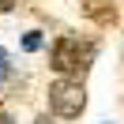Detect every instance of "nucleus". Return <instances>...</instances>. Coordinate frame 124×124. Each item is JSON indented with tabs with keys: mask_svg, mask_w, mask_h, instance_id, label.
<instances>
[{
	"mask_svg": "<svg viewBox=\"0 0 124 124\" xmlns=\"http://www.w3.org/2000/svg\"><path fill=\"white\" fill-rule=\"evenodd\" d=\"M8 79H11V56L0 49V83H8Z\"/></svg>",
	"mask_w": 124,
	"mask_h": 124,
	"instance_id": "nucleus-4",
	"label": "nucleus"
},
{
	"mask_svg": "<svg viewBox=\"0 0 124 124\" xmlns=\"http://www.w3.org/2000/svg\"><path fill=\"white\" fill-rule=\"evenodd\" d=\"M90 56H94V45L71 38V34L56 38L53 49H49V64H53V71L64 75V79H83L86 68H90Z\"/></svg>",
	"mask_w": 124,
	"mask_h": 124,
	"instance_id": "nucleus-1",
	"label": "nucleus"
},
{
	"mask_svg": "<svg viewBox=\"0 0 124 124\" xmlns=\"http://www.w3.org/2000/svg\"><path fill=\"white\" fill-rule=\"evenodd\" d=\"M15 4H19V0H0V11H11Z\"/></svg>",
	"mask_w": 124,
	"mask_h": 124,
	"instance_id": "nucleus-6",
	"label": "nucleus"
},
{
	"mask_svg": "<svg viewBox=\"0 0 124 124\" xmlns=\"http://www.w3.org/2000/svg\"><path fill=\"white\" fill-rule=\"evenodd\" d=\"M49 109H53L60 120H75L79 113L86 109V94L83 86H79V79H56L53 86H49Z\"/></svg>",
	"mask_w": 124,
	"mask_h": 124,
	"instance_id": "nucleus-2",
	"label": "nucleus"
},
{
	"mask_svg": "<svg viewBox=\"0 0 124 124\" xmlns=\"http://www.w3.org/2000/svg\"><path fill=\"white\" fill-rule=\"evenodd\" d=\"M0 124H11V120H8V116H4V120H0Z\"/></svg>",
	"mask_w": 124,
	"mask_h": 124,
	"instance_id": "nucleus-8",
	"label": "nucleus"
},
{
	"mask_svg": "<svg viewBox=\"0 0 124 124\" xmlns=\"http://www.w3.org/2000/svg\"><path fill=\"white\" fill-rule=\"evenodd\" d=\"M83 15L86 19H94V23H113V4H109V0H86L83 4Z\"/></svg>",
	"mask_w": 124,
	"mask_h": 124,
	"instance_id": "nucleus-3",
	"label": "nucleus"
},
{
	"mask_svg": "<svg viewBox=\"0 0 124 124\" xmlns=\"http://www.w3.org/2000/svg\"><path fill=\"white\" fill-rule=\"evenodd\" d=\"M34 124H53V120H49V116H38V120H34Z\"/></svg>",
	"mask_w": 124,
	"mask_h": 124,
	"instance_id": "nucleus-7",
	"label": "nucleus"
},
{
	"mask_svg": "<svg viewBox=\"0 0 124 124\" xmlns=\"http://www.w3.org/2000/svg\"><path fill=\"white\" fill-rule=\"evenodd\" d=\"M23 49H26V53L41 49V34H26V38H23Z\"/></svg>",
	"mask_w": 124,
	"mask_h": 124,
	"instance_id": "nucleus-5",
	"label": "nucleus"
}]
</instances>
